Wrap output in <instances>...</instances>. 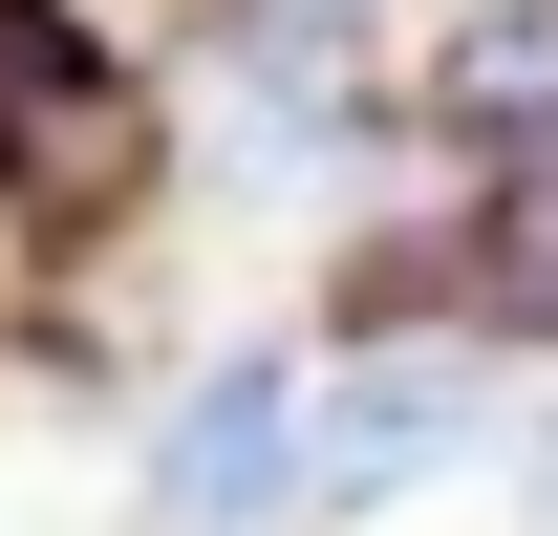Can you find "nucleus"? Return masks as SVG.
<instances>
[{"instance_id": "1", "label": "nucleus", "mask_w": 558, "mask_h": 536, "mask_svg": "<svg viewBox=\"0 0 558 536\" xmlns=\"http://www.w3.org/2000/svg\"><path fill=\"white\" fill-rule=\"evenodd\" d=\"M258 494H279V365H215L150 451V536H236Z\"/></svg>"}, {"instance_id": "2", "label": "nucleus", "mask_w": 558, "mask_h": 536, "mask_svg": "<svg viewBox=\"0 0 558 536\" xmlns=\"http://www.w3.org/2000/svg\"><path fill=\"white\" fill-rule=\"evenodd\" d=\"M429 108L451 130H558V0H473L429 44Z\"/></svg>"}, {"instance_id": "3", "label": "nucleus", "mask_w": 558, "mask_h": 536, "mask_svg": "<svg viewBox=\"0 0 558 536\" xmlns=\"http://www.w3.org/2000/svg\"><path fill=\"white\" fill-rule=\"evenodd\" d=\"M473 429V387L451 365H387V387H344V429H323V494H387V472H429Z\"/></svg>"}, {"instance_id": "4", "label": "nucleus", "mask_w": 558, "mask_h": 536, "mask_svg": "<svg viewBox=\"0 0 558 536\" xmlns=\"http://www.w3.org/2000/svg\"><path fill=\"white\" fill-rule=\"evenodd\" d=\"M344 65H365V0H236V86L258 108H344Z\"/></svg>"}, {"instance_id": "5", "label": "nucleus", "mask_w": 558, "mask_h": 536, "mask_svg": "<svg viewBox=\"0 0 558 536\" xmlns=\"http://www.w3.org/2000/svg\"><path fill=\"white\" fill-rule=\"evenodd\" d=\"M473 301H494V322H558V150L473 215Z\"/></svg>"}, {"instance_id": "6", "label": "nucleus", "mask_w": 558, "mask_h": 536, "mask_svg": "<svg viewBox=\"0 0 558 536\" xmlns=\"http://www.w3.org/2000/svg\"><path fill=\"white\" fill-rule=\"evenodd\" d=\"M537 494H558V472H537Z\"/></svg>"}]
</instances>
